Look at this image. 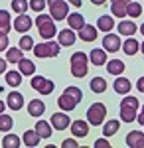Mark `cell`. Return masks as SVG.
<instances>
[{"instance_id":"f546056e","label":"cell","mask_w":144,"mask_h":148,"mask_svg":"<svg viewBox=\"0 0 144 148\" xmlns=\"http://www.w3.org/2000/svg\"><path fill=\"white\" fill-rule=\"evenodd\" d=\"M97 28H99L101 32H111L112 28H115V20H112L111 16H101L99 20H97Z\"/></svg>"},{"instance_id":"ac0fdd59","label":"cell","mask_w":144,"mask_h":148,"mask_svg":"<svg viewBox=\"0 0 144 148\" xmlns=\"http://www.w3.org/2000/svg\"><path fill=\"white\" fill-rule=\"evenodd\" d=\"M112 87H115V91L119 93V95H128V91L132 89V83L126 79V77H117L115 79V83H112Z\"/></svg>"},{"instance_id":"7a4b0ae2","label":"cell","mask_w":144,"mask_h":148,"mask_svg":"<svg viewBox=\"0 0 144 148\" xmlns=\"http://www.w3.org/2000/svg\"><path fill=\"white\" fill-rule=\"evenodd\" d=\"M138 107H140L138 99L126 95L121 101V121L122 123H132V121H136V119H138V116H136V114H138Z\"/></svg>"},{"instance_id":"b9f144b4","label":"cell","mask_w":144,"mask_h":148,"mask_svg":"<svg viewBox=\"0 0 144 148\" xmlns=\"http://www.w3.org/2000/svg\"><path fill=\"white\" fill-rule=\"evenodd\" d=\"M61 146H65V148H75V146H77V142H75V140H73V138H65V140H63V144H61Z\"/></svg>"},{"instance_id":"ee69618b","label":"cell","mask_w":144,"mask_h":148,"mask_svg":"<svg viewBox=\"0 0 144 148\" xmlns=\"http://www.w3.org/2000/svg\"><path fill=\"white\" fill-rule=\"evenodd\" d=\"M136 87H138V91L144 93V77H140V79L136 81Z\"/></svg>"},{"instance_id":"f35d334b","label":"cell","mask_w":144,"mask_h":148,"mask_svg":"<svg viewBox=\"0 0 144 148\" xmlns=\"http://www.w3.org/2000/svg\"><path fill=\"white\" fill-rule=\"evenodd\" d=\"M47 6V0H30V8L34 12H42Z\"/></svg>"},{"instance_id":"bcb514c9","label":"cell","mask_w":144,"mask_h":148,"mask_svg":"<svg viewBox=\"0 0 144 148\" xmlns=\"http://www.w3.org/2000/svg\"><path fill=\"white\" fill-rule=\"evenodd\" d=\"M67 2H69V4H71V6H81V0H67Z\"/></svg>"},{"instance_id":"681fc988","label":"cell","mask_w":144,"mask_h":148,"mask_svg":"<svg viewBox=\"0 0 144 148\" xmlns=\"http://www.w3.org/2000/svg\"><path fill=\"white\" fill-rule=\"evenodd\" d=\"M4 109H6V103L0 101V113H4Z\"/></svg>"},{"instance_id":"7402d4cb","label":"cell","mask_w":144,"mask_h":148,"mask_svg":"<svg viewBox=\"0 0 144 148\" xmlns=\"http://www.w3.org/2000/svg\"><path fill=\"white\" fill-rule=\"evenodd\" d=\"M22 140H24V144L26 146H40V140H42V136L38 134V130L34 128V130H26L24 132V136H22Z\"/></svg>"},{"instance_id":"5b68a950","label":"cell","mask_w":144,"mask_h":148,"mask_svg":"<svg viewBox=\"0 0 144 148\" xmlns=\"http://www.w3.org/2000/svg\"><path fill=\"white\" fill-rule=\"evenodd\" d=\"M107 119V107L103 103H93L87 109V121L93 126H101Z\"/></svg>"},{"instance_id":"7c38bea8","label":"cell","mask_w":144,"mask_h":148,"mask_svg":"<svg viewBox=\"0 0 144 148\" xmlns=\"http://www.w3.org/2000/svg\"><path fill=\"white\" fill-rule=\"evenodd\" d=\"M49 123L53 125L56 130H65L67 126H71L69 125V114H65V113H53L51 119H49Z\"/></svg>"},{"instance_id":"8992f818","label":"cell","mask_w":144,"mask_h":148,"mask_svg":"<svg viewBox=\"0 0 144 148\" xmlns=\"http://www.w3.org/2000/svg\"><path fill=\"white\" fill-rule=\"evenodd\" d=\"M59 47L61 44L59 42H49V40H45L44 44H38V46H34V56L36 57H56L59 53Z\"/></svg>"},{"instance_id":"d6986e66","label":"cell","mask_w":144,"mask_h":148,"mask_svg":"<svg viewBox=\"0 0 144 148\" xmlns=\"http://www.w3.org/2000/svg\"><path fill=\"white\" fill-rule=\"evenodd\" d=\"M28 113L32 114V116H42V114L45 113V103L42 101V99H34V101L28 103Z\"/></svg>"},{"instance_id":"44dd1931","label":"cell","mask_w":144,"mask_h":148,"mask_svg":"<svg viewBox=\"0 0 144 148\" xmlns=\"http://www.w3.org/2000/svg\"><path fill=\"white\" fill-rule=\"evenodd\" d=\"M136 30L138 28H136V24L132 20H122V22H119V34L121 36H128L130 38V36L136 34Z\"/></svg>"},{"instance_id":"30bf717a","label":"cell","mask_w":144,"mask_h":148,"mask_svg":"<svg viewBox=\"0 0 144 148\" xmlns=\"http://www.w3.org/2000/svg\"><path fill=\"white\" fill-rule=\"evenodd\" d=\"M107 53H109V51H107L105 47H103V49H101V47H95V49H91L89 59H91L93 65L101 67V65H107V61H109V59H107Z\"/></svg>"},{"instance_id":"9a60e30c","label":"cell","mask_w":144,"mask_h":148,"mask_svg":"<svg viewBox=\"0 0 144 148\" xmlns=\"http://www.w3.org/2000/svg\"><path fill=\"white\" fill-rule=\"evenodd\" d=\"M126 146L132 148H144V132L140 130H132L126 134Z\"/></svg>"},{"instance_id":"8fae6325","label":"cell","mask_w":144,"mask_h":148,"mask_svg":"<svg viewBox=\"0 0 144 148\" xmlns=\"http://www.w3.org/2000/svg\"><path fill=\"white\" fill-rule=\"evenodd\" d=\"M103 47L107 51H119L122 47V42H121V36L117 34H107L103 38Z\"/></svg>"},{"instance_id":"836d02e7","label":"cell","mask_w":144,"mask_h":148,"mask_svg":"<svg viewBox=\"0 0 144 148\" xmlns=\"http://www.w3.org/2000/svg\"><path fill=\"white\" fill-rule=\"evenodd\" d=\"M2 146L18 148V146H20V136H18V134H6V136L2 138Z\"/></svg>"},{"instance_id":"277c9868","label":"cell","mask_w":144,"mask_h":148,"mask_svg":"<svg viewBox=\"0 0 144 148\" xmlns=\"http://www.w3.org/2000/svg\"><path fill=\"white\" fill-rule=\"evenodd\" d=\"M89 59L83 51H75L73 56H71V75L73 77H85L89 71Z\"/></svg>"},{"instance_id":"60d3db41","label":"cell","mask_w":144,"mask_h":148,"mask_svg":"<svg viewBox=\"0 0 144 148\" xmlns=\"http://www.w3.org/2000/svg\"><path fill=\"white\" fill-rule=\"evenodd\" d=\"M95 146H97V148H109L111 144H109L107 138H97V140H95Z\"/></svg>"},{"instance_id":"e0dca14e","label":"cell","mask_w":144,"mask_h":148,"mask_svg":"<svg viewBox=\"0 0 144 148\" xmlns=\"http://www.w3.org/2000/svg\"><path fill=\"white\" fill-rule=\"evenodd\" d=\"M71 132L73 136H79V138H85L89 134V121H73L71 123Z\"/></svg>"},{"instance_id":"5bb4252c","label":"cell","mask_w":144,"mask_h":148,"mask_svg":"<svg viewBox=\"0 0 144 148\" xmlns=\"http://www.w3.org/2000/svg\"><path fill=\"white\" fill-rule=\"evenodd\" d=\"M6 105H8V109H12V111H20V109L24 107L22 93H18V91L8 93V97H6Z\"/></svg>"},{"instance_id":"d6a6232c","label":"cell","mask_w":144,"mask_h":148,"mask_svg":"<svg viewBox=\"0 0 144 148\" xmlns=\"http://www.w3.org/2000/svg\"><path fill=\"white\" fill-rule=\"evenodd\" d=\"M91 91L93 93H105L107 91V81L103 77H93L91 81Z\"/></svg>"},{"instance_id":"3957f363","label":"cell","mask_w":144,"mask_h":148,"mask_svg":"<svg viewBox=\"0 0 144 148\" xmlns=\"http://www.w3.org/2000/svg\"><path fill=\"white\" fill-rule=\"evenodd\" d=\"M36 24H38V30H40V36L44 38V40H51L53 36L57 34V28H56V20H53V16L49 14H40L38 16V20H36Z\"/></svg>"},{"instance_id":"484cf974","label":"cell","mask_w":144,"mask_h":148,"mask_svg":"<svg viewBox=\"0 0 144 148\" xmlns=\"http://www.w3.org/2000/svg\"><path fill=\"white\" fill-rule=\"evenodd\" d=\"M12 26H14V24H12V20H10L8 10H0V34H8Z\"/></svg>"},{"instance_id":"f6af8a7d","label":"cell","mask_w":144,"mask_h":148,"mask_svg":"<svg viewBox=\"0 0 144 148\" xmlns=\"http://www.w3.org/2000/svg\"><path fill=\"white\" fill-rule=\"evenodd\" d=\"M136 121L144 126V105H142V109H140V113H138V119H136Z\"/></svg>"},{"instance_id":"83f0119b","label":"cell","mask_w":144,"mask_h":148,"mask_svg":"<svg viewBox=\"0 0 144 148\" xmlns=\"http://www.w3.org/2000/svg\"><path fill=\"white\" fill-rule=\"evenodd\" d=\"M22 57H24V49L20 46H18V47H8V51H6V59H8V63H18Z\"/></svg>"},{"instance_id":"e575fe53","label":"cell","mask_w":144,"mask_h":148,"mask_svg":"<svg viewBox=\"0 0 144 148\" xmlns=\"http://www.w3.org/2000/svg\"><path fill=\"white\" fill-rule=\"evenodd\" d=\"M28 8H30L28 0H12V10L16 12V14H24Z\"/></svg>"},{"instance_id":"d4e9b609","label":"cell","mask_w":144,"mask_h":148,"mask_svg":"<svg viewBox=\"0 0 144 148\" xmlns=\"http://www.w3.org/2000/svg\"><path fill=\"white\" fill-rule=\"evenodd\" d=\"M18 71H20L22 75H34V73H36V65H34V61L22 57V59L18 61Z\"/></svg>"},{"instance_id":"ffe728a7","label":"cell","mask_w":144,"mask_h":148,"mask_svg":"<svg viewBox=\"0 0 144 148\" xmlns=\"http://www.w3.org/2000/svg\"><path fill=\"white\" fill-rule=\"evenodd\" d=\"M138 49H140V44L134 40V36L126 38V40L122 42V51H124L126 56H134V53H138Z\"/></svg>"},{"instance_id":"52a82bcc","label":"cell","mask_w":144,"mask_h":148,"mask_svg":"<svg viewBox=\"0 0 144 148\" xmlns=\"http://www.w3.org/2000/svg\"><path fill=\"white\" fill-rule=\"evenodd\" d=\"M30 85H32L34 91H38L40 95H49V93H53V89H56V83L45 79V77H42V75H32Z\"/></svg>"},{"instance_id":"ba28073f","label":"cell","mask_w":144,"mask_h":148,"mask_svg":"<svg viewBox=\"0 0 144 148\" xmlns=\"http://www.w3.org/2000/svg\"><path fill=\"white\" fill-rule=\"evenodd\" d=\"M47 6H49V14L53 16V20H65L69 14L67 0H47Z\"/></svg>"},{"instance_id":"8d00e7d4","label":"cell","mask_w":144,"mask_h":148,"mask_svg":"<svg viewBox=\"0 0 144 148\" xmlns=\"http://www.w3.org/2000/svg\"><path fill=\"white\" fill-rule=\"evenodd\" d=\"M126 12H128V16L130 18H138L140 14H142V6L138 4V2H128V8H126Z\"/></svg>"},{"instance_id":"4fadbf2b","label":"cell","mask_w":144,"mask_h":148,"mask_svg":"<svg viewBox=\"0 0 144 148\" xmlns=\"http://www.w3.org/2000/svg\"><path fill=\"white\" fill-rule=\"evenodd\" d=\"M75 40H77V36H75V32H73V28H65V30H61L59 34H57V42L61 44V46H73L75 44Z\"/></svg>"},{"instance_id":"f1b7e54d","label":"cell","mask_w":144,"mask_h":148,"mask_svg":"<svg viewBox=\"0 0 144 148\" xmlns=\"http://www.w3.org/2000/svg\"><path fill=\"white\" fill-rule=\"evenodd\" d=\"M51 123H47V121H38L36 123V130H38V134L42 138H49L51 136Z\"/></svg>"},{"instance_id":"d590c367","label":"cell","mask_w":144,"mask_h":148,"mask_svg":"<svg viewBox=\"0 0 144 148\" xmlns=\"http://www.w3.org/2000/svg\"><path fill=\"white\" fill-rule=\"evenodd\" d=\"M12 125H14V121H12V116L10 114H4V113H0V130H12Z\"/></svg>"},{"instance_id":"f907efd6","label":"cell","mask_w":144,"mask_h":148,"mask_svg":"<svg viewBox=\"0 0 144 148\" xmlns=\"http://www.w3.org/2000/svg\"><path fill=\"white\" fill-rule=\"evenodd\" d=\"M140 51H142V53H144V42H142V44H140Z\"/></svg>"},{"instance_id":"4316f807","label":"cell","mask_w":144,"mask_h":148,"mask_svg":"<svg viewBox=\"0 0 144 148\" xmlns=\"http://www.w3.org/2000/svg\"><path fill=\"white\" fill-rule=\"evenodd\" d=\"M119 128H121V121H117V119L107 121V123L103 125V134H105V136H112V134L119 132Z\"/></svg>"},{"instance_id":"cb8c5ba5","label":"cell","mask_w":144,"mask_h":148,"mask_svg":"<svg viewBox=\"0 0 144 148\" xmlns=\"http://www.w3.org/2000/svg\"><path fill=\"white\" fill-rule=\"evenodd\" d=\"M107 71L111 75H115V77H119L124 71V63H122L121 59H111V61H107Z\"/></svg>"},{"instance_id":"603a6c76","label":"cell","mask_w":144,"mask_h":148,"mask_svg":"<svg viewBox=\"0 0 144 148\" xmlns=\"http://www.w3.org/2000/svg\"><path fill=\"white\" fill-rule=\"evenodd\" d=\"M65 20L69 22V28H73V30H77V32L81 30V28H83V26H85V18H83L79 12H73V14H69Z\"/></svg>"},{"instance_id":"4dcf8cb0","label":"cell","mask_w":144,"mask_h":148,"mask_svg":"<svg viewBox=\"0 0 144 148\" xmlns=\"http://www.w3.org/2000/svg\"><path fill=\"white\" fill-rule=\"evenodd\" d=\"M22 83V73L20 71H6V85L18 87Z\"/></svg>"},{"instance_id":"7bdbcfd3","label":"cell","mask_w":144,"mask_h":148,"mask_svg":"<svg viewBox=\"0 0 144 148\" xmlns=\"http://www.w3.org/2000/svg\"><path fill=\"white\" fill-rule=\"evenodd\" d=\"M6 61H8V59H2V57H0V75L6 73Z\"/></svg>"},{"instance_id":"816d5d0a","label":"cell","mask_w":144,"mask_h":148,"mask_svg":"<svg viewBox=\"0 0 144 148\" xmlns=\"http://www.w3.org/2000/svg\"><path fill=\"white\" fill-rule=\"evenodd\" d=\"M140 32H142V36H144V24H142V26H140Z\"/></svg>"},{"instance_id":"9c48e42d","label":"cell","mask_w":144,"mask_h":148,"mask_svg":"<svg viewBox=\"0 0 144 148\" xmlns=\"http://www.w3.org/2000/svg\"><path fill=\"white\" fill-rule=\"evenodd\" d=\"M14 30H16V32H20V34H26V32H28V30H30V28H32V18H30V16H26V12H24V14H18V16H16V20H14Z\"/></svg>"},{"instance_id":"1f68e13d","label":"cell","mask_w":144,"mask_h":148,"mask_svg":"<svg viewBox=\"0 0 144 148\" xmlns=\"http://www.w3.org/2000/svg\"><path fill=\"white\" fill-rule=\"evenodd\" d=\"M126 8H128V4H117V2H111V12H112V16H117V18H126V16H128Z\"/></svg>"},{"instance_id":"2e32d148","label":"cell","mask_w":144,"mask_h":148,"mask_svg":"<svg viewBox=\"0 0 144 148\" xmlns=\"http://www.w3.org/2000/svg\"><path fill=\"white\" fill-rule=\"evenodd\" d=\"M97 30H99L97 26H89V24H85V26L79 30L77 36L83 40V42H95V40H97Z\"/></svg>"},{"instance_id":"6da1fadb","label":"cell","mask_w":144,"mask_h":148,"mask_svg":"<svg viewBox=\"0 0 144 148\" xmlns=\"http://www.w3.org/2000/svg\"><path fill=\"white\" fill-rule=\"evenodd\" d=\"M83 99V93L79 87H67L65 91L61 93V97L57 99V105H59V109L61 111H73L75 107H77V103Z\"/></svg>"},{"instance_id":"7dc6e473","label":"cell","mask_w":144,"mask_h":148,"mask_svg":"<svg viewBox=\"0 0 144 148\" xmlns=\"http://www.w3.org/2000/svg\"><path fill=\"white\" fill-rule=\"evenodd\" d=\"M91 2H93V4H95V6H103V4H105V2H107V0H91Z\"/></svg>"},{"instance_id":"c3c4849f","label":"cell","mask_w":144,"mask_h":148,"mask_svg":"<svg viewBox=\"0 0 144 148\" xmlns=\"http://www.w3.org/2000/svg\"><path fill=\"white\" fill-rule=\"evenodd\" d=\"M111 2H117V4H128V2H132V0H111Z\"/></svg>"},{"instance_id":"74e56055","label":"cell","mask_w":144,"mask_h":148,"mask_svg":"<svg viewBox=\"0 0 144 148\" xmlns=\"http://www.w3.org/2000/svg\"><path fill=\"white\" fill-rule=\"evenodd\" d=\"M34 40H32V36H22L20 38V47H22L24 51H30V49H34Z\"/></svg>"},{"instance_id":"ab89813d","label":"cell","mask_w":144,"mask_h":148,"mask_svg":"<svg viewBox=\"0 0 144 148\" xmlns=\"http://www.w3.org/2000/svg\"><path fill=\"white\" fill-rule=\"evenodd\" d=\"M8 34H0V51H4L6 47H8Z\"/></svg>"}]
</instances>
